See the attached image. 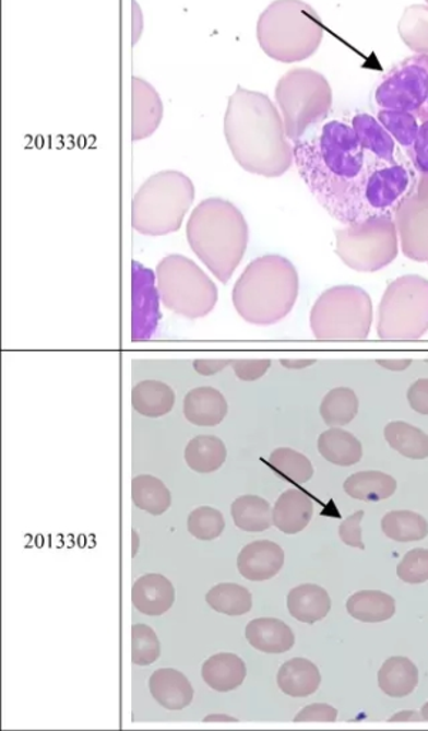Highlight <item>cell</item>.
<instances>
[{"label": "cell", "instance_id": "obj_1", "mask_svg": "<svg viewBox=\"0 0 428 731\" xmlns=\"http://www.w3.org/2000/svg\"><path fill=\"white\" fill-rule=\"evenodd\" d=\"M293 161L330 216L346 226L361 221L367 179L381 162L362 149L352 123L334 119L310 129L293 142Z\"/></svg>", "mask_w": 428, "mask_h": 731}, {"label": "cell", "instance_id": "obj_2", "mask_svg": "<svg viewBox=\"0 0 428 731\" xmlns=\"http://www.w3.org/2000/svg\"><path fill=\"white\" fill-rule=\"evenodd\" d=\"M225 137L233 157L250 174L278 178L290 169V139L282 115L264 93L237 86L227 105Z\"/></svg>", "mask_w": 428, "mask_h": 731}, {"label": "cell", "instance_id": "obj_3", "mask_svg": "<svg viewBox=\"0 0 428 731\" xmlns=\"http://www.w3.org/2000/svg\"><path fill=\"white\" fill-rule=\"evenodd\" d=\"M186 235L190 248L214 276L229 282L248 249L249 226L243 213L229 200H203L190 216Z\"/></svg>", "mask_w": 428, "mask_h": 731}, {"label": "cell", "instance_id": "obj_4", "mask_svg": "<svg viewBox=\"0 0 428 731\" xmlns=\"http://www.w3.org/2000/svg\"><path fill=\"white\" fill-rule=\"evenodd\" d=\"M299 296V274L290 260L268 255L253 260L233 288V305L248 323L270 326L285 319Z\"/></svg>", "mask_w": 428, "mask_h": 731}, {"label": "cell", "instance_id": "obj_5", "mask_svg": "<svg viewBox=\"0 0 428 731\" xmlns=\"http://www.w3.org/2000/svg\"><path fill=\"white\" fill-rule=\"evenodd\" d=\"M323 35L318 12L301 0H276L258 22L260 48L277 62L309 59L318 52Z\"/></svg>", "mask_w": 428, "mask_h": 731}, {"label": "cell", "instance_id": "obj_6", "mask_svg": "<svg viewBox=\"0 0 428 731\" xmlns=\"http://www.w3.org/2000/svg\"><path fill=\"white\" fill-rule=\"evenodd\" d=\"M194 200L193 181L178 170L153 175L134 194L133 229L147 236H165L180 229Z\"/></svg>", "mask_w": 428, "mask_h": 731}, {"label": "cell", "instance_id": "obj_7", "mask_svg": "<svg viewBox=\"0 0 428 731\" xmlns=\"http://www.w3.org/2000/svg\"><path fill=\"white\" fill-rule=\"evenodd\" d=\"M276 102L282 110L287 138L296 142L328 119L333 92L323 74L313 69L297 68L283 74L278 81Z\"/></svg>", "mask_w": 428, "mask_h": 731}, {"label": "cell", "instance_id": "obj_8", "mask_svg": "<svg viewBox=\"0 0 428 731\" xmlns=\"http://www.w3.org/2000/svg\"><path fill=\"white\" fill-rule=\"evenodd\" d=\"M157 288L162 304L176 315L200 319L217 304V287L193 260L169 255L157 264Z\"/></svg>", "mask_w": 428, "mask_h": 731}, {"label": "cell", "instance_id": "obj_9", "mask_svg": "<svg viewBox=\"0 0 428 731\" xmlns=\"http://www.w3.org/2000/svg\"><path fill=\"white\" fill-rule=\"evenodd\" d=\"M373 323V304L366 291L357 286H336L316 300L310 326L321 340H362Z\"/></svg>", "mask_w": 428, "mask_h": 731}, {"label": "cell", "instance_id": "obj_10", "mask_svg": "<svg viewBox=\"0 0 428 731\" xmlns=\"http://www.w3.org/2000/svg\"><path fill=\"white\" fill-rule=\"evenodd\" d=\"M428 330V281L408 274L390 283L379 307L377 334L384 340H416Z\"/></svg>", "mask_w": 428, "mask_h": 731}, {"label": "cell", "instance_id": "obj_11", "mask_svg": "<svg viewBox=\"0 0 428 731\" xmlns=\"http://www.w3.org/2000/svg\"><path fill=\"white\" fill-rule=\"evenodd\" d=\"M336 241L338 258L356 272H377L397 258L399 233L390 214L347 225L336 232Z\"/></svg>", "mask_w": 428, "mask_h": 731}, {"label": "cell", "instance_id": "obj_12", "mask_svg": "<svg viewBox=\"0 0 428 731\" xmlns=\"http://www.w3.org/2000/svg\"><path fill=\"white\" fill-rule=\"evenodd\" d=\"M380 109L411 111L418 122L428 120V55L416 54L395 64L377 86Z\"/></svg>", "mask_w": 428, "mask_h": 731}, {"label": "cell", "instance_id": "obj_13", "mask_svg": "<svg viewBox=\"0 0 428 731\" xmlns=\"http://www.w3.org/2000/svg\"><path fill=\"white\" fill-rule=\"evenodd\" d=\"M417 184L418 172L408 157L397 163H379L367 179L361 221L383 214L394 216L400 204L416 192Z\"/></svg>", "mask_w": 428, "mask_h": 731}, {"label": "cell", "instance_id": "obj_14", "mask_svg": "<svg viewBox=\"0 0 428 731\" xmlns=\"http://www.w3.org/2000/svg\"><path fill=\"white\" fill-rule=\"evenodd\" d=\"M152 269L132 263V340L142 342L156 333L160 315V293Z\"/></svg>", "mask_w": 428, "mask_h": 731}, {"label": "cell", "instance_id": "obj_15", "mask_svg": "<svg viewBox=\"0 0 428 731\" xmlns=\"http://www.w3.org/2000/svg\"><path fill=\"white\" fill-rule=\"evenodd\" d=\"M403 254L414 262L428 260V193L414 192L394 213Z\"/></svg>", "mask_w": 428, "mask_h": 731}, {"label": "cell", "instance_id": "obj_16", "mask_svg": "<svg viewBox=\"0 0 428 731\" xmlns=\"http://www.w3.org/2000/svg\"><path fill=\"white\" fill-rule=\"evenodd\" d=\"M285 565V551L269 540H259L241 549L237 569L245 579L264 581L273 579Z\"/></svg>", "mask_w": 428, "mask_h": 731}, {"label": "cell", "instance_id": "obj_17", "mask_svg": "<svg viewBox=\"0 0 428 731\" xmlns=\"http://www.w3.org/2000/svg\"><path fill=\"white\" fill-rule=\"evenodd\" d=\"M176 591L171 581L163 575L139 577L132 589L133 606L146 616H162L174 606Z\"/></svg>", "mask_w": 428, "mask_h": 731}, {"label": "cell", "instance_id": "obj_18", "mask_svg": "<svg viewBox=\"0 0 428 731\" xmlns=\"http://www.w3.org/2000/svg\"><path fill=\"white\" fill-rule=\"evenodd\" d=\"M352 126L356 130L362 149L367 153H370V155H373L377 161L397 163L407 160L399 151L397 142L394 141V138L385 130L384 126L379 122V119L373 118L369 114H358L352 119Z\"/></svg>", "mask_w": 428, "mask_h": 731}, {"label": "cell", "instance_id": "obj_19", "mask_svg": "<svg viewBox=\"0 0 428 731\" xmlns=\"http://www.w3.org/2000/svg\"><path fill=\"white\" fill-rule=\"evenodd\" d=\"M162 116L163 105L155 87L141 78H133V141L152 137L159 128Z\"/></svg>", "mask_w": 428, "mask_h": 731}, {"label": "cell", "instance_id": "obj_20", "mask_svg": "<svg viewBox=\"0 0 428 731\" xmlns=\"http://www.w3.org/2000/svg\"><path fill=\"white\" fill-rule=\"evenodd\" d=\"M186 418L193 425L213 427L221 425L227 416L225 396L211 386L190 390L183 402Z\"/></svg>", "mask_w": 428, "mask_h": 731}, {"label": "cell", "instance_id": "obj_21", "mask_svg": "<svg viewBox=\"0 0 428 731\" xmlns=\"http://www.w3.org/2000/svg\"><path fill=\"white\" fill-rule=\"evenodd\" d=\"M152 696L167 710L186 709L193 701V687L189 679L175 669H159L148 680Z\"/></svg>", "mask_w": 428, "mask_h": 731}, {"label": "cell", "instance_id": "obj_22", "mask_svg": "<svg viewBox=\"0 0 428 731\" xmlns=\"http://www.w3.org/2000/svg\"><path fill=\"white\" fill-rule=\"evenodd\" d=\"M313 502L306 493L290 488L273 507V524L286 534L300 533L313 518Z\"/></svg>", "mask_w": 428, "mask_h": 731}, {"label": "cell", "instance_id": "obj_23", "mask_svg": "<svg viewBox=\"0 0 428 731\" xmlns=\"http://www.w3.org/2000/svg\"><path fill=\"white\" fill-rule=\"evenodd\" d=\"M246 639L255 650L269 655L286 653L295 646L292 628L278 618H254L246 627Z\"/></svg>", "mask_w": 428, "mask_h": 731}, {"label": "cell", "instance_id": "obj_24", "mask_svg": "<svg viewBox=\"0 0 428 731\" xmlns=\"http://www.w3.org/2000/svg\"><path fill=\"white\" fill-rule=\"evenodd\" d=\"M287 608L292 616L307 625H314L316 622L328 617L332 609V599L328 590L318 585H301L288 593Z\"/></svg>", "mask_w": 428, "mask_h": 731}, {"label": "cell", "instance_id": "obj_25", "mask_svg": "<svg viewBox=\"0 0 428 731\" xmlns=\"http://www.w3.org/2000/svg\"><path fill=\"white\" fill-rule=\"evenodd\" d=\"M246 674L245 661L233 653H218L212 656L203 664L202 677L213 691L226 693L236 691L243 684Z\"/></svg>", "mask_w": 428, "mask_h": 731}, {"label": "cell", "instance_id": "obj_26", "mask_svg": "<svg viewBox=\"0 0 428 731\" xmlns=\"http://www.w3.org/2000/svg\"><path fill=\"white\" fill-rule=\"evenodd\" d=\"M321 674L310 660L296 658L286 661L277 673V684L285 695L307 697L318 692Z\"/></svg>", "mask_w": 428, "mask_h": 731}, {"label": "cell", "instance_id": "obj_27", "mask_svg": "<svg viewBox=\"0 0 428 731\" xmlns=\"http://www.w3.org/2000/svg\"><path fill=\"white\" fill-rule=\"evenodd\" d=\"M319 451L328 462L342 465V468L356 464L362 458L360 440L350 432L338 427H332L321 433Z\"/></svg>", "mask_w": 428, "mask_h": 731}, {"label": "cell", "instance_id": "obj_28", "mask_svg": "<svg viewBox=\"0 0 428 731\" xmlns=\"http://www.w3.org/2000/svg\"><path fill=\"white\" fill-rule=\"evenodd\" d=\"M175 392L170 386L157 380H144L132 390L134 411L144 417H162L175 406Z\"/></svg>", "mask_w": 428, "mask_h": 731}, {"label": "cell", "instance_id": "obj_29", "mask_svg": "<svg viewBox=\"0 0 428 731\" xmlns=\"http://www.w3.org/2000/svg\"><path fill=\"white\" fill-rule=\"evenodd\" d=\"M347 612L362 623L390 621L395 614L392 596L379 590H361L347 600Z\"/></svg>", "mask_w": 428, "mask_h": 731}, {"label": "cell", "instance_id": "obj_30", "mask_svg": "<svg viewBox=\"0 0 428 731\" xmlns=\"http://www.w3.org/2000/svg\"><path fill=\"white\" fill-rule=\"evenodd\" d=\"M418 684V669L411 659L390 658L379 672V686L390 697L412 695Z\"/></svg>", "mask_w": 428, "mask_h": 731}, {"label": "cell", "instance_id": "obj_31", "mask_svg": "<svg viewBox=\"0 0 428 731\" xmlns=\"http://www.w3.org/2000/svg\"><path fill=\"white\" fill-rule=\"evenodd\" d=\"M227 449L216 436H198L186 446L185 459L189 468L198 473H213L225 464Z\"/></svg>", "mask_w": 428, "mask_h": 731}, {"label": "cell", "instance_id": "obj_32", "mask_svg": "<svg viewBox=\"0 0 428 731\" xmlns=\"http://www.w3.org/2000/svg\"><path fill=\"white\" fill-rule=\"evenodd\" d=\"M397 482L389 474L381 472H360L352 474L344 482V492L353 499L362 502H380L389 499L395 493Z\"/></svg>", "mask_w": 428, "mask_h": 731}, {"label": "cell", "instance_id": "obj_33", "mask_svg": "<svg viewBox=\"0 0 428 731\" xmlns=\"http://www.w3.org/2000/svg\"><path fill=\"white\" fill-rule=\"evenodd\" d=\"M231 518L240 530L264 532L273 523V509L263 497L248 495L233 502Z\"/></svg>", "mask_w": 428, "mask_h": 731}, {"label": "cell", "instance_id": "obj_34", "mask_svg": "<svg viewBox=\"0 0 428 731\" xmlns=\"http://www.w3.org/2000/svg\"><path fill=\"white\" fill-rule=\"evenodd\" d=\"M384 437L392 449L404 458L423 460L428 458V435L406 422H392L384 428Z\"/></svg>", "mask_w": 428, "mask_h": 731}, {"label": "cell", "instance_id": "obj_35", "mask_svg": "<svg viewBox=\"0 0 428 731\" xmlns=\"http://www.w3.org/2000/svg\"><path fill=\"white\" fill-rule=\"evenodd\" d=\"M132 499L139 509L155 516L165 514L171 505L169 488L160 479L151 474H141L133 479Z\"/></svg>", "mask_w": 428, "mask_h": 731}, {"label": "cell", "instance_id": "obj_36", "mask_svg": "<svg viewBox=\"0 0 428 731\" xmlns=\"http://www.w3.org/2000/svg\"><path fill=\"white\" fill-rule=\"evenodd\" d=\"M357 394L350 388H336L324 396L320 404V414L325 425L332 427L346 426L355 421L358 413Z\"/></svg>", "mask_w": 428, "mask_h": 731}, {"label": "cell", "instance_id": "obj_37", "mask_svg": "<svg viewBox=\"0 0 428 731\" xmlns=\"http://www.w3.org/2000/svg\"><path fill=\"white\" fill-rule=\"evenodd\" d=\"M381 530L395 542H418L427 538L428 523L421 515L411 510L389 511L381 520Z\"/></svg>", "mask_w": 428, "mask_h": 731}, {"label": "cell", "instance_id": "obj_38", "mask_svg": "<svg viewBox=\"0 0 428 731\" xmlns=\"http://www.w3.org/2000/svg\"><path fill=\"white\" fill-rule=\"evenodd\" d=\"M206 602L214 612L227 614V616H243L253 606L250 591L236 583L214 586L206 594Z\"/></svg>", "mask_w": 428, "mask_h": 731}, {"label": "cell", "instance_id": "obj_39", "mask_svg": "<svg viewBox=\"0 0 428 731\" xmlns=\"http://www.w3.org/2000/svg\"><path fill=\"white\" fill-rule=\"evenodd\" d=\"M269 464L274 472L281 474L287 482L305 484L313 477L314 469L310 460L299 451L281 447L270 455Z\"/></svg>", "mask_w": 428, "mask_h": 731}, {"label": "cell", "instance_id": "obj_40", "mask_svg": "<svg viewBox=\"0 0 428 731\" xmlns=\"http://www.w3.org/2000/svg\"><path fill=\"white\" fill-rule=\"evenodd\" d=\"M377 119L392 134L399 146L404 149V152H407L416 142L420 122L411 111L380 109Z\"/></svg>", "mask_w": 428, "mask_h": 731}, {"label": "cell", "instance_id": "obj_41", "mask_svg": "<svg viewBox=\"0 0 428 731\" xmlns=\"http://www.w3.org/2000/svg\"><path fill=\"white\" fill-rule=\"evenodd\" d=\"M225 518L221 511L209 506L198 507L188 519L190 534L204 542L217 539L225 530Z\"/></svg>", "mask_w": 428, "mask_h": 731}, {"label": "cell", "instance_id": "obj_42", "mask_svg": "<svg viewBox=\"0 0 428 731\" xmlns=\"http://www.w3.org/2000/svg\"><path fill=\"white\" fill-rule=\"evenodd\" d=\"M160 658V641L155 630L146 625L132 628V661L136 665H151Z\"/></svg>", "mask_w": 428, "mask_h": 731}, {"label": "cell", "instance_id": "obj_43", "mask_svg": "<svg viewBox=\"0 0 428 731\" xmlns=\"http://www.w3.org/2000/svg\"><path fill=\"white\" fill-rule=\"evenodd\" d=\"M397 576L406 583L420 585L428 580V551L414 549L397 566Z\"/></svg>", "mask_w": 428, "mask_h": 731}, {"label": "cell", "instance_id": "obj_44", "mask_svg": "<svg viewBox=\"0 0 428 731\" xmlns=\"http://www.w3.org/2000/svg\"><path fill=\"white\" fill-rule=\"evenodd\" d=\"M270 358H233L231 367L241 381H255L268 374Z\"/></svg>", "mask_w": 428, "mask_h": 731}, {"label": "cell", "instance_id": "obj_45", "mask_svg": "<svg viewBox=\"0 0 428 731\" xmlns=\"http://www.w3.org/2000/svg\"><path fill=\"white\" fill-rule=\"evenodd\" d=\"M418 175H428V120L420 123L416 142L406 152Z\"/></svg>", "mask_w": 428, "mask_h": 731}, {"label": "cell", "instance_id": "obj_46", "mask_svg": "<svg viewBox=\"0 0 428 731\" xmlns=\"http://www.w3.org/2000/svg\"><path fill=\"white\" fill-rule=\"evenodd\" d=\"M365 518V511L358 510L355 515H352L350 518H347L340 526L338 534L340 539L343 540V543H346L347 546L361 549L365 551V543H362L361 535V520Z\"/></svg>", "mask_w": 428, "mask_h": 731}, {"label": "cell", "instance_id": "obj_47", "mask_svg": "<svg viewBox=\"0 0 428 731\" xmlns=\"http://www.w3.org/2000/svg\"><path fill=\"white\" fill-rule=\"evenodd\" d=\"M337 710L333 706L318 703V705L307 706L299 715L295 717L296 723H304V721H330L334 723L337 720Z\"/></svg>", "mask_w": 428, "mask_h": 731}, {"label": "cell", "instance_id": "obj_48", "mask_svg": "<svg viewBox=\"0 0 428 731\" xmlns=\"http://www.w3.org/2000/svg\"><path fill=\"white\" fill-rule=\"evenodd\" d=\"M407 400L414 412L428 416V379H418L407 390Z\"/></svg>", "mask_w": 428, "mask_h": 731}, {"label": "cell", "instance_id": "obj_49", "mask_svg": "<svg viewBox=\"0 0 428 731\" xmlns=\"http://www.w3.org/2000/svg\"><path fill=\"white\" fill-rule=\"evenodd\" d=\"M233 358H197L193 362L194 370L202 376H213L231 366Z\"/></svg>", "mask_w": 428, "mask_h": 731}, {"label": "cell", "instance_id": "obj_50", "mask_svg": "<svg viewBox=\"0 0 428 731\" xmlns=\"http://www.w3.org/2000/svg\"><path fill=\"white\" fill-rule=\"evenodd\" d=\"M377 365L390 372H403L412 366V358H377Z\"/></svg>", "mask_w": 428, "mask_h": 731}, {"label": "cell", "instance_id": "obj_51", "mask_svg": "<svg viewBox=\"0 0 428 731\" xmlns=\"http://www.w3.org/2000/svg\"><path fill=\"white\" fill-rule=\"evenodd\" d=\"M314 358H282L281 365L286 367V369L300 370L305 367L314 365Z\"/></svg>", "mask_w": 428, "mask_h": 731}, {"label": "cell", "instance_id": "obj_52", "mask_svg": "<svg viewBox=\"0 0 428 731\" xmlns=\"http://www.w3.org/2000/svg\"><path fill=\"white\" fill-rule=\"evenodd\" d=\"M421 720H423L421 715H418L417 711L408 710V711H402V714L390 717L389 721H392L393 723V721H421Z\"/></svg>", "mask_w": 428, "mask_h": 731}, {"label": "cell", "instance_id": "obj_53", "mask_svg": "<svg viewBox=\"0 0 428 731\" xmlns=\"http://www.w3.org/2000/svg\"><path fill=\"white\" fill-rule=\"evenodd\" d=\"M417 192L428 193V175H418Z\"/></svg>", "mask_w": 428, "mask_h": 731}, {"label": "cell", "instance_id": "obj_54", "mask_svg": "<svg viewBox=\"0 0 428 731\" xmlns=\"http://www.w3.org/2000/svg\"><path fill=\"white\" fill-rule=\"evenodd\" d=\"M204 721H237L235 717L227 716H207Z\"/></svg>", "mask_w": 428, "mask_h": 731}, {"label": "cell", "instance_id": "obj_55", "mask_svg": "<svg viewBox=\"0 0 428 731\" xmlns=\"http://www.w3.org/2000/svg\"><path fill=\"white\" fill-rule=\"evenodd\" d=\"M421 716H423V720L428 721V703H426V705L423 706Z\"/></svg>", "mask_w": 428, "mask_h": 731}, {"label": "cell", "instance_id": "obj_56", "mask_svg": "<svg viewBox=\"0 0 428 731\" xmlns=\"http://www.w3.org/2000/svg\"><path fill=\"white\" fill-rule=\"evenodd\" d=\"M426 2H427V4H428V0H426Z\"/></svg>", "mask_w": 428, "mask_h": 731}, {"label": "cell", "instance_id": "obj_57", "mask_svg": "<svg viewBox=\"0 0 428 731\" xmlns=\"http://www.w3.org/2000/svg\"><path fill=\"white\" fill-rule=\"evenodd\" d=\"M427 263H428V260H427Z\"/></svg>", "mask_w": 428, "mask_h": 731}]
</instances>
